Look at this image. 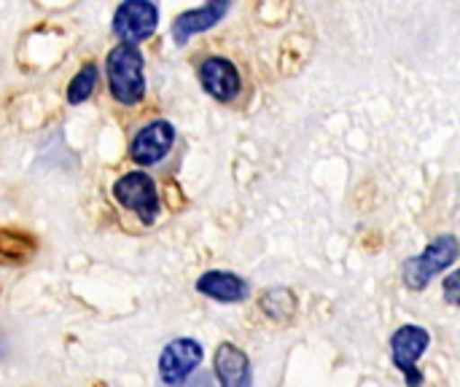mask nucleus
<instances>
[{
	"instance_id": "f257e3e1",
	"label": "nucleus",
	"mask_w": 460,
	"mask_h": 387,
	"mask_svg": "<svg viewBox=\"0 0 460 387\" xmlns=\"http://www.w3.org/2000/svg\"><path fill=\"white\" fill-rule=\"evenodd\" d=\"M108 86L116 102L137 105L146 97V75H143V54L137 46L119 43L108 51L105 59Z\"/></svg>"
},
{
	"instance_id": "f03ea898",
	"label": "nucleus",
	"mask_w": 460,
	"mask_h": 387,
	"mask_svg": "<svg viewBox=\"0 0 460 387\" xmlns=\"http://www.w3.org/2000/svg\"><path fill=\"white\" fill-rule=\"evenodd\" d=\"M460 256V240L456 234H439L420 256H412L404 261V286L410 291H423L429 288V283L442 275L445 269H450Z\"/></svg>"
},
{
	"instance_id": "7ed1b4c3",
	"label": "nucleus",
	"mask_w": 460,
	"mask_h": 387,
	"mask_svg": "<svg viewBox=\"0 0 460 387\" xmlns=\"http://www.w3.org/2000/svg\"><path fill=\"white\" fill-rule=\"evenodd\" d=\"M429 345H431V334L423 326L407 323V326H399L394 331V337H391V361L404 374L407 387L423 385V374L418 369V361L426 356Z\"/></svg>"
},
{
	"instance_id": "20e7f679",
	"label": "nucleus",
	"mask_w": 460,
	"mask_h": 387,
	"mask_svg": "<svg viewBox=\"0 0 460 387\" xmlns=\"http://www.w3.org/2000/svg\"><path fill=\"white\" fill-rule=\"evenodd\" d=\"M113 197L121 207L132 210L140 215L143 224H154L159 215V194H156V183L148 172H127L113 183Z\"/></svg>"
},
{
	"instance_id": "39448f33",
	"label": "nucleus",
	"mask_w": 460,
	"mask_h": 387,
	"mask_svg": "<svg viewBox=\"0 0 460 387\" xmlns=\"http://www.w3.org/2000/svg\"><path fill=\"white\" fill-rule=\"evenodd\" d=\"M159 8L146 0H127L113 13V32L127 43L135 46L156 32Z\"/></svg>"
},
{
	"instance_id": "423d86ee",
	"label": "nucleus",
	"mask_w": 460,
	"mask_h": 387,
	"mask_svg": "<svg viewBox=\"0 0 460 387\" xmlns=\"http://www.w3.org/2000/svg\"><path fill=\"white\" fill-rule=\"evenodd\" d=\"M199 364H202V345L197 339L189 337L172 339L159 356V377L164 385L178 387L194 374Z\"/></svg>"
},
{
	"instance_id": "0eeeda50",
	"label": "nucleus",
	"mask_w": 460,
	"mask_h": 387,
	"mask_svg": "<svg viewBox=\"0 0 460 387\" xmlns=\"http://www.w3.org/2000/svg\"><path fill=\"white\" fill-rule=\"evenodd\" d=\"M172 143H175V129H172V124L164 121V119H159V121L146 124V127L132 137V143H129V156H132L137 164L148 167V164L162 162V159L170 154Z\"/></svg>"
},
{
	"instance_id": "6e6552de",
	"label": "nucleus",
	"mask_w": 460,
	"mask_h": 387,
	"mask_svg": "<svg viewBox=\"0 0 460 387\" xmlns=\"http://www.w3.org/2000/svg\"><path fill=\"white\" fill-rule=\"evenodd\" d=\"M199 84L218 102H232L243 89V81H240L234 62H229L224 57H208L199 65Z\"/></svg>"
},
{
	"instance_id": "1a4fd4ad",
	"label": "nucleus",
	"mask_w": 460,
	"mask_h": 387,
	"mask_svg": "<svg viewBox=\"0 0 460 387\" xmlns=\"http://www.w3.org/2000/svg\"><path fill=\"white\" fill-rule=\"evenodd\" d=\"M213 369H216V380L221 387H253L251 361L232 342L218 345V350L213 356Z\"/></svg>"
},
{
	"instance_id": "9d476101",
	"label": "nucleus",
	"mask_w": 460,
	"mask_h": 387,
	"mask_svg": "<svg viewBox=\"0 0 460 387\" xmlns=\"http://www.w3.org/2000/svg\"><path fill=\"white\" fill-rule=\"evenodd\" d=\"M229 3L218 0V3H208V5H199V8H191V11H183L175 22H172V40L178 46H186L189 38L216 27L226 13H229Z\"/></svg>"
},
{
	"instance_id": "9b49d317",
	"label": "nucleus",
	"mask_w": 460,
	"mask_h": 387,
	"mask_svg": "<svg viewBox=\"0 0 460 387\" xmlns=\"http://www.w3.org/2000/svg\"><path fill=\"white\" fill-rule=\"evenodd\" d=\"M197 291L213 302H221V304H237V302H245L248 294H251V286L248 280H243L240 275L234 272H224V269H213V272H205L199 280H197Z\"/></svg>"
},
{
	"instance_id": "f8f14e48",
	"label": "nucleus",
	"mask_w": 460,
	"mask_h": 387,
	"mask_svg": "<svg viewBox=\"0 0 460 387\" xmlns=\"http://www.w3.org/2000/svg\"><path fill=\"white\" fill-rule=\"evenodd\" d=\"M261 312L275 323H288L296 315V296L288 288H270L259 299Z\"/></svg>"
},
{
	"instance_id": "ddd939ff",
	"label": "nucleus",
	"mask_w": 460,
	"mask_h": 387,
	"mask_svg": "<svg viewBox=\"0 0 460 387\" xmlns=\"http://www.w3.org/2000/svg\"><path fill=\"white\" fill-rule=\"evenodd\" d=\"M35 251V242L30 240V234H13L0 229V259H11V261H27Z\"/></svg>"
},
{
	"instance_id": "4468645a",
	"label": "nucleus",
	"mask_w": 460,
	"mask_h": 387,
	"mask_svg": "<svg viewBox=\"0 0 460 387\" xmlns=\"http://www.w3.org/2000/svg\"><path fill=\"white\" fill-rule=\"evenodd\" d=\"M97 86V67L94 65H84L73 78H70V86H67V102L70 105H78V102H86L92 97Z\"/></svg>"
},
{
	"instance_id": "2eb2a0df",
	"label": "nucleus",
	"mask_w": 460,
	"mask_h": 387,
	"mask_svg": "<svg viewBox=\"0 0 460 387\" xmlns=\"http://www.w3.org/2000/svg\"><path fill=\"white\" fill-rule=\"evenodd\" d=\"M442 291H445V302H447V304L460 307V269H456L453 275H447Z\"/></svg>"
}]
</instances>
